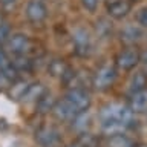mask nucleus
I'll return each instance as SVG.
<instances>
[{"mask_svg": "<svg viewBox=\"0 0 147 147\" xmlns=\"http://www.w3.org/2000/svg\"><path fill=\"white\" fill-rule=\"evenodd\" d=\"M101 119H117L121 124H124L126 127H132L136 123L135 119V112L126 104L121 103H112L107 104L101 109L100 112Z\"/></svg>", "mask_w": 147, "mask_h": 147, "instance_id": "f257e3e1", "label": "nucleus"}, {"mask_svg": "<svg viewBox=\"0 0 147 147\" xmlns=\"http://www.w3.org/2000/svg\"><path fill=\"white\" fill-rule=\"evenodd\" d=\"M74 52L80 57H89L94 51V38L92 34L84 28H75L72 32Z\"/></svg>", "mask_w": 147, "mask_h": 147, "instance_id": "f03ea898", "label": "nucleus"}, {"mask_svg": "<svg viewBox=\"0 0 147 147\" xmlns=\"http://www.w3.org/2000/svg\"><path fill=\"white\" fill-rule=\"evenodd\" d=\"M64 100L77 110V113L87 112V109L90 107V103H92L90 94L84 87H72V89H69L67 94L64 95Z\"/></svg>", "mask_w": 147, "mask_h": 147, "instance_id": "7ed1b4c3", "label": "nucleus"}, {"mask_svg": "<svg viewBox=\"0 0 147 147\" xmlns=\"http://www.w3.org/2000/svg\"><path fill=\"white\" fill-rule=\"evenodd\" d=\"M5 43H6V49L12 55H29L32 52V48H34L32 40L22 32L11 34Z\"/></svg>", "mask_w": 147, "mask_h": 147, "instance_id": "20e7f679", "label": "nucleus"}, {"mask_svg": "<svg viewBox=\"0 0 147 147\" xmlns=\"http://www.w3.org/2000/svg\"><path fill=\"white\" fill-rule=\"evenodd\" d=\"M117 80V67L112 64H103L92 77V84L96 90H107Z\"/></svg>", "mask_w": 147, "mask_h": 147, "instance_id": "39448f33", "label": "nucleus"}, {"mask_svg": "<svg viewBox=\"0 0 147 147\" xmlns=\"http://www.w3.org/2000/svg\"><path fill=\"white\" fill-rule=\"evenodd\" d=\"M140 60H141V54L138 52L135 48H127L117 55L115 66H117V69H119V71L127 72V71H132V69L140 63Z\"/></svg>", "mask_w": 147, "mask_h": 147, "instance_id": "423d86ee", "label": "nucleus"}, {"mask_svg": "<svg viewBox=\"0 0 147 147\" xmlns=\"http://www.w3.org/2000/svg\"><path fill=\"white\" fill-rule=\"evenodd\" d=\"M26 18L34 25L43 23L48 17V6L45 5L43 0H29L25 9Z\"/></svg>", "mask_w": 147, "mask_h": 147, "instance_id": "0eeeda50", "label": "nucleus"}, {"mask_svg": "<svg viewBox=\"0 0 147 147\" xmlns=\"http://www.w3.org/2000/svg\"><path fill=\"white\" fill-rule=\"evenodd\" d=\"M35 141L43 147H55L60 142V133L54 127H40L35 132Z\"/></svg>", "mask_w": 147, "mask_h": 147, "instance_id": "6e6552de", "label": "nucleus"}, {"mask_svg": "<svg viewBox=\"0 0 147 147\" xmlns=\"http://www.w3.org/2000/svg\"><path fill=\"white\" fill-rule=\"evenodd\" d=\"M104 2H106V9H107L109 16L117 18V20L124 18L132 9L130 0H104Z\"/></svg>", "mask_w": 147, "mask_h": 147, "instance_id": "1a4fd4ad", "label": "nucleus"}, {"mask_svg": "<svg viewBox=\"0 0 147 147\" xmlns=\"http://www.w3.org/2000/svg\"><path fill=\"white\" fill-rule=\"evenodd\" d=\"M48 71H49V74L52 77L60 78V80L64 83L67 80V77L71 75L72 69H71V66H69L66 61H64V60L54 58L52 61H49V64H48Z\"/></svg>", "mask_w": 147, "mask_h": 147, "instance_id": "9d476101", "label": "nucleus"}, {"mask_svg": "<svg viewBox=\"0 0 147 147\" xmlns=\"http://www.w3.org/2000/svg\"><path fill=\"white\" fill-rule=\"evenodd\" d=\"M52 112L55 115V118L63 119V121H66V119H74L78 115L77 110L74 109L64 98L60 100V101H55V106H54Z\"/></svg>", "mask_w": 147, "mask_h": 147, "instance_id": "9b49d317", "label": "nucleus"}, {"mask_svg": "<svg viewBox=\"0 0 147 147\" xmlns=\"http://www.w3.org/2000/svg\"><path fill=\"white\" fill-rule=\"evenodd\" d=\"M129 107L133 112H144V110H147V89H142L140 92L132 94Z\"/></svg>", "mask_w": 147, "mask_h": 147, "instance_id": "f8f14e48", "label": "nucleus"}, {"mask_svg": "<svg viewBox=\"0 0 147 147\" xmlns=\"http://www.w3.org/2000/svg\"><path fill=\"white\" fill-rule=\"evenodd\" d=\"M142 89H147V74L144 71H138L129 80V92L132 95V94L140 92Z\"/></svg>", "mask_w": 147, "mask_h": 147, "instance_id": "ddd939ff", "label": "nucleus"}, {"mask_svg": "<svg viewBox=\"0 0 147 147\" xmlns=\"http://www.w3.org/2000/svg\"><path fill=\"white\" fill-rule=\"evenodd\" d=\"M11 63L17 72H31L34 69V61L29 55H14Z\"/></svg>", "mask_w": 147, "mask_h": 147, "instance_id": "4468645a", "label": "nucleus"}, {"mask_svg": "<svg viewBox=\"0 0 147 147\" xmlns=\"http://www.w3.org/2000/svg\"><path fill=\"white\" fill-rule=\"evenodd\" d=\"M46 92V89L43 87V84H40V83H29V86H28V89L25 92V95H23V101H26V103H31V101H38L43 94Z\"/></svg>", "mask_w": 147, "mask_h": 147, "instance_id": "2eb2a0df", "label": "nucleus"}, {"mask_svg": "<svg viewBox=\"0 0 147 147\" xmlns=\"http://www.w3.org/2000/svg\"><path fill=\"white\" fill-rule=\"evenodd\" d=\"M126 126L121 124L117 119H101V130H103L106 135L113 136V135H119L126 130Z\"/></svg>", "mask_w": 147, "mask_h": 147, "instance_id": "dca6fc26", "label": "nucleus"}, {"mask_svg": "<svg viewBox=\"0 0 147 147\" xmlns=\"http://www.w3.org/2000/svg\"><path fill=\"white\" fill-rule=\"evenodd\" d=\"M0 72L5 74V75H6L8 78H11V80H16L17 74H18L12 66L11 58L8 57V54L5 52L3 49H0Z\"/></svg>", "mask_w": 147, "mask_h": 147, "instance_id": "f3484780", "label": "nucleus"}, {"mask_svg": "<svg viewBox=\"0 0 147 147\" xmlns=\"http://www.w3.org/2000/svg\"><path fill=\"white\" fill-rule=\"evenodd\" d=\"M142 32L138 26H133V25H129L123 29L121 32V38L126 41V43H135V41H138L141 38Z\"/></svg>", "mask_w": 147, "mask_h": 147, "instance_id": "a211bd4d", "label": "nucleus"}, {"mask_svg": "<svg viewBox=\"0 0 147 147\" xmlns=\"http://www.w3.org/2000/svg\"><path fill=\"white\" fill-rule=\"evenodd\" d=\"M37 109H38V112L41 113H46V112H51V110L54 109V106H55V100H54V96L52 94H49V92H45L43 96L37 101Z\"/></svg>", "mask_w": 147, "mask_h": 147, "instance_id": "6ab92c4d", "label": "nucleus"}, {"mask_svg": "<svg viewBox=\"0 0 147 147\" xmlns=\"http://www.w3.org/2000/svg\"><path fill=\"white\" fill-rule=\"evenodd\" d=\"M109 147H133V142H132V140H130L129 136L123 135V133H119V135L110 136Z\"/></svg>", "mask_w": 147, "mask_h": 147, "instance_id": "aec40b11", "label": "nucleus"}, {"mask_svg": "<svg viewBox=\"0 0 147 147\" xmlns=\"http://www.w3.org/2000/svg\"><path fill=\"white\" fill-rule=\"evenodd\" d=\"M28 86H29L28 81H16L14 84H11V96L16 100H22L28 89Z\"/></svg>", "mask_w": 147, "mask_h": 147, "instance_id": "412c9836", "label": "nucleus"}, {"mask_svg": "<svg viewBox=\"0 0 147 147\" xmlns=\"http://www.w3.org/2000/svg\"><path fill=\"white\" fill-rule=\"evenodd\" d=\"M96 138L94 135H90V133H83L80 136V140H78V144L80 147H96Z\"/></svg>", "mask_w": 147, "mask_h": 147, "instance_id": "4be33fe9", "label": "nucleus"}, {"mask_svg": "<svg viewBox=\"0 0 147 147\" xmlns=\"http://www.w3.org/2000/svg\"><path fill=\"white\" fill-rule=\"evenodd\" d=\"M9 35H11V28H9V25L5 22H0V43L6 41Z\"/></svg>", "mask_w": 147, "mask_h": 147, "instance_id": "5701e85b", "label": "nucleus"}, {"mask_svg": "<svg viewBox=\"0 0 147 147\" xmlns=\"http://www.w3.org/2000/svg\"><path fill=\"white\" fill-rule=\"evenodd\" d=\"M136 22L141 28H147V6L141 8L136 14Z\"/></svg>", "mask_w": 147, "mask_h": 147, "instance_id": "b1692460", "label": "nucleus"}, {"mask_svg": "<svg viewBox=\"0 0 147 147\" xmlns=\"http://www.w3.org/2000/svg\"><path fill=\"white\" fill-rule=\"evenodd\" d=\"M98 3H100V0H81V5L87 9V11H90V12L96 11Z\"/></svg>", "mask_w": 147, "mask_h": 147, "instance_id": "393cba45", "label": "nucleus"}, {"mask_svg": "<svg viewBox=\"0 0 147 147\" xmlns=\"http://www.w3.org/2000/svg\"><path fill=\"white\" fill-rule=\"evenodd\" d=\"M11 84H12V80H11V78H8L5 74L0 72V90L6 89V87H9Z\"/></svg>", "mask_w": 147, "mask_h": 147, "instance_id": "a878e982", "label": "nucleus"}, {"mask_svg": "<svg viewBox=\"0 0 147 147\" xmlns=\"http://www.w3.org/2000/svg\"><path fill=\"white\" fill-rule=\"evenodd\" d=\"M16 3H17V0H2V5H3V8L6 9V11L16 8Z\"/></svg>", "mask_w": 147, "mask_h": 147, "instance_id": "bb28decb", "label": "nucleus"}, {"mask_svg": "<svg viewBox=\"0 0 147 147\" xmlns=\"http://www.w3.org/2000/svg\"><path fill=\"white\" fill-rule=\"evenodd\" d=\"M140 61H141L142 64H144L146 67H147V51H146V52H142V54H141V60H140Z\"/></svg>", "mask_w": 147, "mask_h": 147, "instance_id": "cd10ccee", "label": "nucleus"}, {"mask_svg": "<svg viewBox=\"0 0 147 147\" xmlns=\"http://www.w3.org/2000/svg\"><path fill=\"white\" fill-rule=\"evenodd\" d=\"M133 147H147V144H138V146H133Z\"/></svg>", "mask_w": 147, "mask_h": 147, "instance_id": "c85d7f7f", "label": "nucleus"}, {"mask_svg": "<svg viewBox=\"0 0 147 147\" xmlns=\"http://www.w3.org/2000/svg\"><path fill=\"white\" fill-rule=\"evenodd\" d=\"M67 147H80V146H67Z\"/></svg>", "mask_w": 147, "mask_h": 147, "instance_id": "c756f323", "label": "nucleus"}]
</instances>
